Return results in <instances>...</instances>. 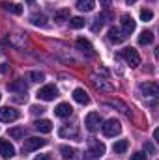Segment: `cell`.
<instances>
[{"mask_svg":"<svg viewBox=\"0 0 159 160\" xmlns=\"http://www.w3.org/2000/svg\"><path fill=\"white\" fill-rule=\"evenodd\" d=\"M101 130H103L105 136L112 138V136H118L120 132H122V125H120L118 119H107L101 125Z\"/></svg>","mask_w":159,"mask_h":160,"instance_id":"1","label":"cell"},{"mask_svg":"<svg viewBox=\"0 0 159 160\" xmlns=\"http://www.w3.org/2000/svg\"><path fill=\"white\" fill-rule=\"evenodd\" d=\"M122 58L129 63V67H139V65H140V56H139V52H137L133 47L123 48V50H122Z\"/></svg>","mask_w":159,"mask_h":160,"instance_id":"2","label":"cell"},{"mask_svg":"<svg viewBox=\"0 0 159 160\" xmlns=\"http://www.w3.org/2000/svg\"><path fill=\"white\" fill-rule=\"evenodd\" d=\"M43 145H47V140L38 138V136H32V138L25 140V143H23V153H32V151L43 147Z\"/></svg>","mask_w":159,"mask_h":160,"instance_id":"3","label":"cell"},{"mask_svg":"<svg viewBox=\"0 0 159 160\" xmlns=\"http://www.w3.org/2000/svg\"><path fill=\"white\" fill-rule=\"evenodd\" d=\"M88 143H90V149L86 151V158H99V157H103V153H105V145L103 143H99L94 138H90Z\"/></svg>","mask_w":159,"mask_h":160,"instance_id":"4","label":"cell"},{"mask_svg":"<svg viewBox=\"0 0 159 160\" xmlns=\"http://www.w3.org/2000/svg\"><path fill=\"white\" fill-rule=\"evenodd\" d=\"M54 97H58V89L52 84L43 86L40 91H38V99H41V101H52Z\"/></svg>","mask_w":159,"mask_h":160,"instance_id":"5","label":"cell"},{"mask_svg":"<svg viewBox=\"0 0 159 160\" xmlns=\"http://www.w3.org/2000/svg\"><path fill=\"white\" fill-rule=\"evenodd\" d=\"M84 125H86V128H88L90 132H96V130L99 128V125H101V116H99L97 112H90V114L86 116V119H84Z\"/></svg>","mask_w":159,"mask_h":160,"instance_id":"6","label":"cell"},{"mask_svg":"<svg viewBox=\"0 0 159 160\" xmlns=\"http://www.w3.org/2000/svg\"><path fill=\"white\" fill-rule=\"evenodd\" d=\"M19 119V112L15 108H9V106H2L0 108V121L4 123H11V121Z\"/></svg>","mask_w":159,"mask_h":160,"instance_id":"7","label":"cell"},{"mask_svg":"<svg viewBox=\"0 0 159 160\" xmlns=\"http://www.w3.org/2000/svg\"><path fill=\"white\" fill-rule=\"evenodd\" d=\"M0 155H2V158L9 160L15 157V147H13V143H9L8 140H0Z\"/></svg>","mask_w":159,"mask_h":160,"instance_id":"8","label":"cell"},{"mask_svg":"<svg viewBox=\"0 0 159 160\" xmlns=\"http://www.w3.org/2000/svg\"><path fill=\"white\" fill-rule=\"evenodd\" d=\"M139 89H140V93L144 97H157V93H159L157 84H154V82H144V84L139 86Z\"/></svg>","mask_w":159,"mask_h":160,"instance_id":"9","label":"cell"},{"mask_svg":"<svg viewBox=\"0 0 159 160\" xmlns=\"http://www.w3.org/2000/svg\"><path fill=\"white\" fill-rule=\"evenodd\" d=\"M125 38H127V36H125L120 28H116V26L109 28V41H111V43L120 45V43H123V41H125Z\"/></svg>","mask_w":159,"mask_h":160,"instance_id":"10","label":"cell"},{"mask_svg":"<svg viewBox=\"0 0 159 160\" xmlns=\"http://www.w3.org/2000/svg\"><path fill=\"white\" fill-rule=\"evenodd\" d=\"M122 32L125 36H129V34L135 32V21H133L131 15H122Z\"/></svg>","mask_w":159,"mask_h":160,"instance_id":"11","label":"cell"},{"mask_svg":"<svg viewBox=\"0 0 159 160\" xmlns=\"http://www.w3.org/2000/svg\"><path fill=\"white\" fill-rule=\"evenodd\" d=\"M92 84L99 89V91H112L114 89V86L109 82V80H105V78H99V77H92Z\"/></svg>","mask_w":159,"mask_h":160,"instance_id":"12","label":"cell"},{"mask_svg":"<svg viewBox=\"0 0 159 160\" xmlns=\"http://www.w3.org/2000/svg\"><path fill=\"white\" fill-rule=\"evenodd\" d=\"M77 48H79L82 54H86V56H94V47H92V43L88 39H84V38H79V39H77Z\"/></svg>","mask_w":159,"mask_h":160,"instance_id":"13","label":"cell"},{"mask_svg":"<svg viewBox=\"0 0 159 160\" xmlns=\"http://www.w3.org/2000/svg\"><path fill=\"white\" fill-rule=\"evenodd\" d=\"M60 153L64 160H79V151L75 147H69V145H62L60 147Z\"/></svg>","mask_w":159,"mask_h":160,"instance_id":"14","label":"cell"},{"mask_svg":"<svg viewBox=\"0 0 159 160\" xmlns=\"http://www.w3.org/2000/svg\"><path fill=\"white\" fill-rule=\"evenodd\" d=\"M54 114H56L58 118H69V116L73 114V108L69 106V102H60V104L54 108Z\"/></svg>","mask_w":159,"mask_h":160,"instance_id":"15","label":"cell"},{"mask_svg":"<svg viewBox=\"0 0 159 160\" xmlns=\"http://www.w3.org/2000/svg\"><path fill=\"white\" fill-rule=\"evenodd\" d=\"M34 127H36V130H40L41 134H49L52 130V123L49 119H38L34 123Z\"/></svg>","mask_w":159,"mask_h":160,"instance_id":"16","label":"cell"},{"mask_svg":"<svg viewBox=\"0 0 159 160\" xmlns=\"http://www.w3.org/2000/svg\"><path fill=\"white\" fill-rule=\"evenodd\" d=\"M73 99H75L79 104H88V102H90V97H88V93H86L82 88L73 89Z\"/></svg>","mask_w":159,"mask_h":160,"instance_id":"17","label":"cell"},{"mask_svg":"<svg viewBox=\"0 0 159 160\" xmlns=\"http://www.w3.org/2000/svg\"><path fill=\"white\" fill-rule=\"evenodd\" d=\"M58 134H60L62 138H77V136H79V130H77L75 127H68V125H64V127L58 130Z\"/></svg>","mask_w":159,"mask_h":160,"instance_id":"18","label":"cell"},{"mask_svg":"<svg viewBox=\"0 0 159 160\" xmlns=\"http://www.w3.org/2000/svg\"><path fill=\"white\" fill-rule=\"evenodd\" d=\"M2 8L6 9V11H9V13H13V15H21L23 13V8L19 6V4H9V2H2Z\"/></svg>","mask_w":159,"mask_h":160,"instance_id":"19","label":"cell"},{"mask_svg":"<svg viewBox=\"0 0 159 160\" xmlns=\"http://www.w3.org/2000/svg\"><path fill=\"white\" fill-rule=\"evenodd\" d=\"M96 6V0H77V8L80 11H92Z\"/></svg>","mask_w":159,"mask_h":160,"instance_id":"20","label":"cell"},{"mask_svg":"<svg viewBox=\"0 0 159 160\" xmlns=\"http://www.w3.org/2000/svg\"><path fill=\"white\" fill-rule=\"evenodd\" d=\"M8 89L9 91H26V84H25V80H15V82H11V84H8Z\"/></svg>","mask_w":159,"mask_h":160,"instance_id":"21","label":"cell"},{"mask_svg":"<svg viewBox=\"0 0 159 160\" xmlns=\"http://www.w3.org/2000/svg\"><path fill=\"white\" fill-rule=\"evenodd\" d=\"M25 127H15V128H9L8 130V136L9 138H13V140H21L23 136H25Z\"/></svg>","mask_w":159,"mask_h":160,"instance_id":"22","label":"cell"},{"mask_svg":"<svg viewBox=\"0 0 159 160\" xmlns=\"http://www.w3.org/2000/svg\"><path fill=\"white\" fill-rule=\"evenodd\" d=\"M127 147H129V142H127V140H120V142H116V143L112 145V151H114L116 155H122V153L127 151Z\"/></svg>","mask_w":159,"mask_h":160,"instance_id":"23","label":"cell"},{"mask_svg":"<svg viewBox=\"0 0 159 160\" xmlns=\"http://www.w3.org/2000/svg\"><path fill=\"white\" fill-rule=\"evenodd\" d=\"M150 43H154V34L150 30H144L139 36V45H150Z\"/></svg>","mask_w":159,"mask_h":160,"instance_id":"24","label":"cell"},{"mask_svg":"<svg viewBox=\"0 0 159 160\" xmlns=\"http://www.w3.org/2000/svg\"><path fill=\"white\" fill-rule=\"evenodd\" d=\"M69 19V9H58L56 13H54V21L56 22H64V21H68Z\"/></svg>","mask_w":159,"mask_h":160,"instance_id":"25","label":"cell"},{"mask_svg":"<svg viewBox=\"0 0 159 160\" xmlns=\"http://www.w3.org/2000/svg\"><path fill=\"white\" fill-rule=\"evenodd\" d=\"M69 24L73 26V28H84V24H86V21L82 19V17H71V21H69Z\"/></svg>","mask_w":159,"mask_h":160,"instance_id":"26","label":"cell"},{"mask_svg":"<svg viewBox=\"0 0 159 160\" xmlns=\"http://www.w3.org/2000/svg\"><path fill=\"white\" fill-rule=\"evenodd\" d=\"M28 78L32 80V82H41V80L45 78V75L40 73V71H30V73H28Z\"/></svg>","mask_w":159,"mask_h":160,"instance_id":"27","label":"cell"},{"mask_svg":"<svg viewBox=\"0 0 159 160\" xmlns=\"http://www.w3.org/2000/svg\"><path fill=\"white\" fill-rule=\"evenodd\" d=\"M30 21H32L36 26H45V24H47V22H45V15H32Z\"/></svg>","mask_w":159,"mask_h":160,"instance_id":"28","label":"cell"},{"mask_svg":"<svg viewBox=\"0 0 159 160\" xmlns=\"http://www.w3.org/2000/svg\"><path fill=\"white\" fill-rule=\"evenodd\" d=\"M103 22H105V17H103V15H99V17L96 19V22H94V26H92V32H97V30H101Z\"/></svg>","mask_w":159,"mask_h":160,"instance_id":"29","label":"cell"},{"mask_svg":"<svg viewBox=\"0 0 159 160\" xmlns=\"http://www.w3.org/2000/svg\"><path fill=\"white\" fill-rule=\"evenodd\" d=\"M152 17H154V13L150 9H140V19L142 21H152Z\"/></svg>","mask_w":159,"mask_h":160,"instance_id":"30","label":"cell"},{"mask_svg":"<svg viewBox=\"0 0 159 160\" xmlns=\"http://www.w3.org/2000/svg\"><path fill=\"white\" fill-rule=\"evenodd\" d=\"M144 149H146V153H148V155H156V147H154L152 143H148V142H146V143H144Z\"/></svg>","mask_w":159,"mask_h":160,"instance_id":"31","label":"cell"},{"mask_svg":"<svg viewBox=\"0 0 159 160\" xmlns=\"http://www.w3.org/2000/svg\"><path fill=\"white\" fill-rule=\"evenodd\" d=\"M30 110H32V114H36V116H38V114L41 116V114L45 112V108H43V106H38V104H36V106H32Z\"/></svg>","mask_w":159,"mask_h":160,"instance_id":"32","label":"cell"},{"mask_svg":"<svg viewBox=\"0 0 159 160\" xmlns=\"http://www.w3.org/2000/svg\"><path fill=\"white\" fill-rule=\"evenodd\" d=\"M131 160H146V155H144V153H135V155L131 157Z\"/></svg>","mask_w":159,"mask_h":160,"instance_id":"33","label":"cell"},{"mask_svg":"<svg viewBox=\"0 0 159 160\" xmlns=\"http://www.w3.org/2000/svg\"><path fill=\"white\" fill-rule=\"evenodd\" d=\"M15 101H17V102H26V95H25V91H23V93H19V95L15 97Z\"/></svg>","mask_w":159,"mask_h":160,"instance_id":"34","label":"cell"},{"mask_svg":"<svg viewBox=\"0 0 159 160\" xmlns=\"http://www.w3.org/2000/svg\"><path fill=\"white\" fill-rule=\"evenodd\" d=\"M0 73H2V75L8 73V63H2V65H0Z\"/></svg>","mask_w":159,"mask_h":160,"instance_id":"35","label":"cell"},{"mask_svg":"<svg viewBox=\"0 0 159 160\" xmlns=\"http://www.w3.org/2000/svg\"><path fill=\"white\" fill-rule=\"evenodd\" d=\"M99 4H101L103 8H109V6H111V0H99Z\"/></svg>","mask_w":159,"mask_h":160,"instance_id":"36","label":"cell"},{"mask_svg":"<svg viewBox=\"0 0 159 160\" xmlns=\"http://www.w3.org/2000/svg\"><path fill=\"white\" fill-rule=\"evenodd\" d=\"M34 160H49V155H40V157H36Z\"/></svg>","mask_w":159,"mask_h":160,"instance_id":"37","label":"cell"},{"mask_svg":"<svg viewBox=\"0 0 159 160\" xmlns=\"http://www.w3.org/2000/svg\"><path fill=\"white\" fill-rule=\"evenodd\" d=\"M154 140H159V130H157V128L154 130Z\"/></svg>","mask_w":159,"mask_h":160,"instance_id":"38","label":"cell"},{"mask_svg":"<svg viewBox=\"0 0 159 160\" xmlns=\"http://www.w3.org/2000/svg\"><path fill=\"white\" fill-rule=\"evenodd\" d=\"M125 2H127V4H129V6H131V4H135V2H137V0H125Z\"/></svg>","mask_w":159,"mask_h":160,"instance_id":"39","label":"cell"},{"mask_svg":"<svg viewBox=\"0 0 159 160\" xmlns=\"http://www.w3.org/2000/svg\"><path fill=\"white\" fill-rule=\"evenodd\" d=\"M26 2H28V4H34V2H36V0H26Z\"/></svg>","mask_w":159,"mask_h":160,"instance_id":"40","label":"cell"},{"mask_svg":"<svg viewBox=\"0 0 159 160\" xmlns=\"http://www.w3.org/2000/svg\"><path fill=\"white\" fill-rule=\"evenodd\" d=\"M0 99H2V95H0Z\"/></svg>","mask_w":159,"mask_h":160,"instance_id":"41","label":"cell"}]
</instances>
